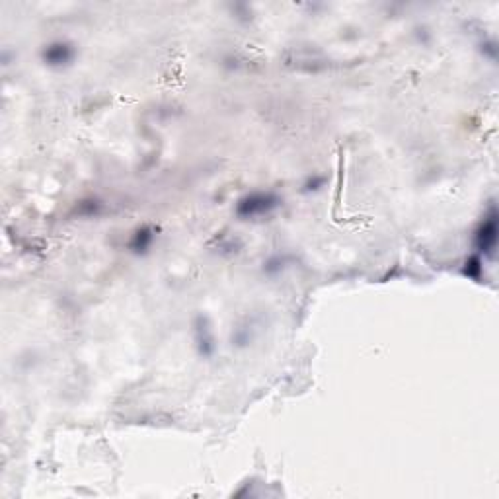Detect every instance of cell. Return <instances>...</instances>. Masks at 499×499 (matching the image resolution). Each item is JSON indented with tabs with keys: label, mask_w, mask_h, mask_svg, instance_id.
Returning a JSON list of instances; mask_svg holds the SVG:
<instances>
[{
	"label": "cell",
	"mask_w": 499,
	"mask_h": 499,
	"mask_svg": "<svg viewBox=\"0 0 499 499\" xmlns=\"http://www.w3.org/2000/svg\"><path fill=\"white\" fill-rule=\"evenodd\" d=\"M277 205H279V199L273 194L256 191V194H249L240 199L236 213L240 217H260V215H267Z\"/></svg>",
	"instance_id": "cell-1"
},
{
	"label": "cell",
	"mask_w": 499,
	"mask_h": 499,
	"mask_svg": "<svg viewBox=\"0 0 499 499\" xmlns=\"http://www.w3.org/2000/svg\"><path fill=\"white\" fill-rule=\"evenodd\" d=\"M478 248L482 249L484 254H491L496 248V242H498V220H496V213H491L488 220L480 227L478 230Z\"/></svg>",
	"instance_id": "cell-2"
},
{
	"label": "cell",
	"mask_w": 499,
	"mask_h": 499,
	"mask_svg": "<svg viewBox=\"0 0 499 499\" xmlns=\"http://www.w3.org/2000/svg\"><path fill=\"white\" fill-rule=\"evenodd\" d=\"M44 59L47 65H65L73 59V47L63 41L51 44L44 49Z\"/></svg>",
	"instance_id": "cell-3"
}]
</instances>
